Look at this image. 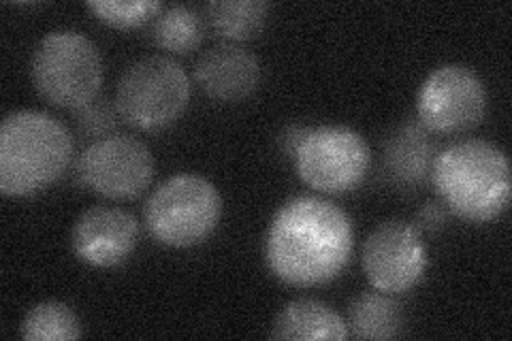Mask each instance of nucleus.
Here are the masks:
<instances>
[{
	"label": "nucleus",
	"instance_id": "obj_10",
	"mask_svg": "<svg viewBox=\"0 0 512 341\" xmlns=\"http://www.w3.org/2000/svg\"><path fill=\"white\" fill-rule=\"evenodd\" d=\"M361 263L372 288L404 295L421 282L427 269V248L421 231L406 220H384L367 235Z\"/></svg>",
	"mask_w": 512,
	"mask_h": 341
},
{
	"label": "nucleus",
	"instance_id": "obj_16",
	"mask_svg": "<svg viewBox=\"0 0 512 341\" xmlns=\"http://www.w3.org/2000/svg\"><path fill=\"white\" fill-rule=\"evenodd\" d=\"M269 18L263 0H214L207 5V22L216 35L229 43H244L259 37Z\"/></svg>",
	"mask_w": 512,
	"mask_h": 341
},
{
	"label": "nucleus",
	"instance_id": "obj_4",
	"mask_svg": "<svg viewBox=\"0 0 512 341\" xmlns=\"http://www.w3.org/2000/svg\"><path fill=\"white\" fill-rule=\"evenodd\" d=\"M30 79L43 99L60 109L92 103L103 86V58L84 32H47L30 58Z\"/></svg>",
	"mask_w": 512,
	"mask_h": 341
},
{
	"label": "nucleus",
	"instance_id": "obj_21",
	"mask_svg": "<svg viewBox=\"0 0 512 341\" xmlns=\"http://www.w3.org/2000/svg\"><path fill=\"white\" fill-rule=\"evenodd\" d=\"M448 218H451V211L446 209L442 201H429L416 211L414 226L423 233H438L448 224Z\"/></svg>",
	"mask_w": 512,
	"mask_h": 341
},
{
	"label": "nucleus",
	"instance_id": "obj_6",
	"mask_svg": "<svg viewBox=\"0 0 512 341\" xmlns=\"http://www.w3.org/2000/svg\"><path fill=\"white\" fill-rule=\"evenodd\" d=\"M186 69L169 56H146L128 64L118 79L116 107L126 124L158 131L180 120L190 103Z\"/></svg>",
	"mask_w": 512,
	"mask_h": 341
},
{
	"label": "nucleus",
	"instance_id": "obj_14",
	"mask_svg": "<svg viewBox=\"0 0 512 341\" xmlns=\"http://www.w3.org/2000/svg\"><path fill=\"white\" fill-rule=\"evenodd\" d=\"M269 337L291 341H316V339H346V320L318 299H295L286 303L271 324Z\"/></svg>",
	"mask_w": 512,
	"mask_h": 341
},
{
	"label": "nucleus",
	"instance_id": "obj_1",
	"mask_svg": "<svg viewBox=\"0 0 512 341\" xmlns=\"http://www.w3.org/2000/svg\"><path fill=\"white\" fill-rule=\"evenodd\" d=\"M355 233L346 211L333 201L310 197L288 199L274 214L265 235V261L288 286L327 284L346 269Z\"/></svg>",
	"mask_w": 512,
	"mask_h": 341
},
{
	"label": "nucleus",
	"instance_id": "obj_5",
	"mask_svg": "<svg viewBox=\"0 0 512 341\" xmlns=\"http://www.w3.org/2000/svg\"><path fill=\"white\" fill-rule=\"evenodd\" d=\"M220 216L218 188L195 173L169 177L143 205L148 233L169 248H192L205 241L214 233Z\"/></svg>",
	"mask_w": 512,
	"mask_h": 341
},
{
	"label": "nucleus",
	"instance_id": "obj_12",
	"mask_svg": "<svg viewBox=\"0 0 512 341\" xmlns=\"http://www.w3.org/2000/svg\"><path fill=\"white\" fill-rule=\"evenodd\" d=\"M192 73L201 92L212 101L239 103L259 90L263 67L246 47L220 43L199 56Z\"/></svg>",
	"mask_w": 512,
	"mask_h": 341
},
{
	"label": "nucleus",
	"instance_id": "obj_15",
	"mask_svg": "<svg viewBox=\"0 0 512 341\" xmlns=\"http://www.w3.org/2000/svg\"><path fill=\"white\" fill-rule=\"evenodd\" d=\"M346 327L357 339H395L404 331L402 305L387 292L365 290L350 301Z\"/></svg>",
	"mask_w": 512,
	"mask_h": 341
},
{
	"label": "nucleus",
	"instance_id": "obj_9",
	"mask_svg": "<svg viewBox=\"0 0 512 341\" xmlns=\"http://www.w3.org/2000/svg\"><path fill=\"white\" fill-rule=\"evenodd\" d=\"M487 90L483 79L463 64L434 69L416 96L419 122L429 133L455 135L470 131L485 118Z\"/></svg>",
	"mask_w": 512,
	"mask_h": 341
},
{
	"label": "nucleus",
	"instance_id": "obj_22",
	"mask_svg": "<svg viewBox=\"0 0 512 341\" xmlns=\"http://www.w3.org/2000/svg\"><path fill=\"white\" fill-rule=\"evenodd\" d=\"M308 133H310V126H306V124H288V126H284V131L278 135L280 152L288 158H295L301 141L306 139Z\"/></svg>",
	"mask_w": 512,
	"mask_h": 341
},
{
	"label": "nucleus",
	"instance_id": "obj_2",
	"mask_svg": "<svg viewBox=\"0 0 512 341\" xmlns=\"http://www.w3.org/2000/svg\"><path fill=\"white\" fill-rule=\"evenodd\" d=\"M429 177L446 209L466 222H491L510 205V162L491 141L461 139L446 145Z\"/></svg>",
	"mask_w": 512,
	"mask_h": 341
},
{
	"label": "nucleus",
	"instance_id": "obj_11",
	"mask_svg": "<svg viewBox=\"0 0 512 341\" xmlns=\"http://www.w3.org/2000/svg\"><path fill=\"white\" fill-rule=\"evenodd\" d=\"M139 243L137 218L116 205H94L73 224L71 248L79 261L109 269L128 261Z\"/></svg>",
	"mask_w": 512,
	"mask_h": 341
},
{
	"label": "nucleus",
	"instance_id": "obj_17",
	"mask_svg": "<svg viewBox=\"0 0 512 341\" xmlns=\"http://www.w3.org/2000/svg\"><path fill=\"white\" fill-rule=\"evenodd\" d=\"M205 37V22L197 9L188 5H171L160 11L152 24V39L160 50L171 54H188L197 50Z\"/></svg>",
	"mask_w": 512,
	"mask_h": 341
},
{
	"label": "nucleus",
	"instance_id": "obj_18",
	"mask_svg": "<svg viewBox=\"0 0 512 341\" xmlns=\"http://www.w3.org/2000/svg\"><path fill=\"white\" fill-rule=\"evenodd\" d=\"M20 335L28 341H71L82 337V324L71 305L43 301L30 307L22 320Z\"/></svg>",
	"mask_w": 512,
	"mask_h": 341
},
{
	"label": "nucleus",
	"instance_id": "obj_7",
	"mask_svg": "<svg viewBox=\"0 0 512 341\" xmlns=\"http://www.w3.org/2000/svg\"><path fill=\"white\" fill-rule=\"evenodd\" d=\"M293 160L303 184L325 194H342L365 180L372 154L357 131L327 124L310 128Z\"/></svg>",
	"mask_w": 512,
	"mask_h": 341
},
{
	"label": "nucleus",
	"instance_id": "obj_13",
	"mask_svg": "<svg viewBox=\"0 0 512 341\" xmlns=\"http://www.w3.org/2000/svg\"><path fill=\"white\" fill-rule=\"evenodd\" d=\"M436 154V143L421 122H402L384 139L382 171L397 188H421L431 175Z\"/></svg>",
	"mask_w": 512,
	"mask_h": 341
},
{
	"label": "nucleus",
	"instance_id": "obj_20",
	"mask_svg": "<svg viewBox=\"0 0 512 341\" xmlns=\"http://www.w3.org/2000/svg\"><path fill=\"white\" fill-rule=\"evenodd\" d=\"M120 122H124L120 111L116 103H111L109 99H94L92 103L75 111L77 135L82 139H88L90 143L109 135H116Z\"/></svg>",
	"mask_w": 512,
	"mask_h": 341
},
{
	"label": "nucleus",
	"instance_id": "obj_8",
	"mask_svg": "<svg viewBox=\"0 0 512 341\" xmlns=\"http://www.w3.org/2000/svg\"><path fill=\"white\" fill-rule=\"evenodd\" d=\"M150 148L133 135L116 133L82 150L75 165L79 184L105 199H135L154 180Z\"/></svg>",
	"mask_w": 512,
	"mask_h": 341
},
{
	"label": "nucleus",
	"instance_id": "obj_19",
	"mask_svg": "<svg viewBox=\"0 0 512 341\" xmlns=\"http://www.w3.org/2000/svg\"><path fill=\"white\" fill-rule=\"evenodd\" d=\"M88 9L114 28H135L154 20L163 11L158 0H92Z\"/></svg>",
	"mask_w": 512,
	"mask_h": 341
},
{
	"label": "nucleus",
	"instance_id": "obj_3",
	"mask_svg": "<svg viewBox=\"0 0 512 341\" xmlns=\"http://www.w3.org/2000/svg\"><path fill=\"white\" fill-rule=\"evenodd\" d=\"M73 135L58 118L18 109L0 126V190L7 197L43 192L69 169Z\"/></svg>",
	"mask_w": 512,
	"mask_h": 341
}]
</instances>
